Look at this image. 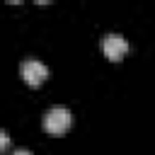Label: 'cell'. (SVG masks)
<instances>
[{
	"label": "cell",
	"instance_id": "2",
	"mask_svg": "<svg viewBox=\"0 0 155 155\" xmlns=\"http://www.w3.org/2000/svg\"><path fill=\"white\" fill-rule=\"evenodd\" d=\"M22 78H24V82H27V85L36 87V85H41V82L48 78V68H46L41 61L29 58V61H24V63H22Z\"/></svg>",
	"mask_w": 155,
	"mask_h": 155
},
{
	"label": "cell",
	"instance_id": "1",
	"mask_svg": "<svg viewBox=\"0 0 155 155\" xmlns=\"http://www.w3.org/2000/svg\"><path fill=\"white\" fill-rule=\"evenodd\" d=\"M70 124H73V116H70V111H68L65 107H53V109H48L46 116H44V128H46L48 133H53V136L65 133V131L70 128Z\"/></svg>",
	"mask_w": 155,
	"mask_h": 155
},
{
	"label": "cell",
	"instance_id": "4",
	"mask_svg": "<svg viewBox=\"0 0 155 155\" xmlns=\"http://www.w3.org/2000/svg\"><path fill=\"white\" fill-rule=\"evenodd\" d=\"M0 145H2V150H7V145H10V138H7V133H2V138H0Z\"/></svg>",
	"mask_w": 155,
	"mask_h": 155
},
{
	"label": "cell",
	"instance_id": "5",
	"mask_svg": "<svg viewBox=\"0 0 155 155\" xmlns=\"http://www.w3.org/2000/svg\"><path fill=\"white\" fill-rule=\"evenodd\" d=\"M12 155H31V153H29V150H15Z\"/></svg>",
	"mask_w": 155,
	"mask_h": 155
},
{
	"label": "cell",
	"instance_id": "3",
	"mask_svg": "<svg viewBox=\"0 0 155 155\" xmlns=\"http://www.w3.org/2000/svg\"><path fill=\"white\" fill-rule=\"evenodd\" d=\"M102 51H104V56L109 61H121L126 56V51H128V44H126V39L121 34H107L102 39Z\"/></svg>",
	"mask_w": 155,
	"mask_h": 155
}]
</instances>
